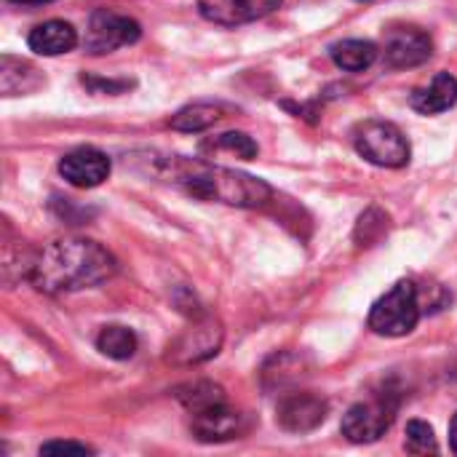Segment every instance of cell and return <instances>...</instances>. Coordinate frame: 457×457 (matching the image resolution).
<instances>
[{
    "instance_id": "13",
    "label": "cell",
    "mask_w": 457,
    "mask_h": 457,
    "mask_svg": "<svg viewBox=\"0 0 457 457\" xmlns=\"http://www.w3.org/2000/svg\"><path fill=\"white\" fill-rule=\"evenodd\" d=\"M29 48L40 56H59V54H67L78 46V32L70 21H62V19H51V21H43L37 24L29 37H27Z\"/></svg>"
},
{
    "instance_id": "1",
    "label": "cell",
    "mask_w": 457,
    "mask_h": 457,
    "mask_svg": "<svg viewBox=\"0 0 457 457\" xmlns=\"http://www.w3.org/2000/svg\"><path fill=\"white\" fill-rule=\"evenodd\" d=\"M147 171L158 179L195 195L204 201H220L228 206L257 209L265 206L273 195L270 185L260 177L233 171L225 166H214L201 158H182V155H147Z\"/></svg>"
},
{
    "instance_id": "6",
    "label": "cell",
    "mask_w": 457,
    "mask_h": 457,
    "mask_svg": "<svg viewBox=\"0 0 457 457\" xmlns=\"http://www.w3.org/2000/svg\"><path fill=\"white\" fill-rule=\"evenodd\" d=\"M139 35H142L139 21L102 8V11H94L91 13V21H88L83 46H86L88 54H110V51H115L120 46L137 43Z\"/></svg>"
},
{
    "instance_id": "21",
    "label": "cell",
    "mask_w": 457,
    "mask_h": 457,
    "mask_svg": "<svg viewBox=\"0 0 457 457\" xmlns=\"http://www.w3.org/2000/svg\"><path fill=\"white\" fill-rule=\"evenodd\" d=\"M407 450L412 455H428V453H439L434 428L423 420H412L407 426Z\"/></svg>"
},
{
    "instance_id": "16",
    "label": "cell",
    "mask_w": 457,
    "mask_h": 457,
    "mask_svg": "<svg viewBox=\"0 0 457 457\" xmlns=\"http://www.w3.org/2000/svg\"><path fill=\"white\" fill-rule=\"evenodd\" d=\"M332 62L340 67V70H348V72H361L367 67L375 64L378 59V46L372 40H340L332 46Z\"/></svg>"
},
{
    "instance_id": "11",
    "label": "cell",
    "mask_w": 457,
    "mask_h": 457,
    "mask_svg": "<svg viewBox=\"0 0 457 457\" xmlns=\"http://www.w3.org/2000/svg\"><path fill=\"white\" fill-rule=\"evenodd\" d=\"M431 37L418 27H396L386 37V62L391 67H418L431 56Z\"/></svg>"
},
{
    "instance_id": "2",
    "label": "cell",
    "mask_w": 457,
    "mask_h": 457,
    "mask_svg": "<svg viewBox=\"0 0 457 457\" xmlns=\"http://www.w3.org/2000/svg\"><path fill=\"white\" fill-rule=\"evenodd\" d=\"M115 257L88 238H56L40 249L29 281L46 295H67L104 284L115 273Z\"/></svg>"
},
{
    "instance_id": "22",
    "label": "cell",
    "mask_w": 457,
    "mask_h": 457,
    "mask_svg": "<svg viewBox=\"0 0 457 457\" xmlns=\"http://www.w3.org/2000/svg\"><path fill=\"white\" fill-rule=\"evenodd\" d=\"M62 453H75V455H91L94 450L78 442H48L40 447V455H62Z\"/></svg>"
},
{
    "instance_id": "18",
    "label": "cell",
    "mask_w": 457,
    "mask_h": 457,
    "mask_svg": "<svg viewBox=\"0 0 457 457\" xmlns=\"http://www.w3.org/2000/svg\"><path fill=\"white\" fill-rule=\"evenodd\" d=\"M96 348L99 353H104L107 359H115V361H126L137 353V335L129 329V327H104L96 337Z\"/></svg>"
},
{
    "instance_id": "4",
    "label": "cell",
    "mask_w": 457,
    "mask_h": 457,
    "mask_svg": "<svg viewBox=\"0 0 457 457\" xmlns=\"http://www.w3.org/2000/svg\"><path fill=\"white\" fill-rule=\"evenodd\" d=\"M353 145L359 155L383 169H402L410 161L407 137L388 120H364L353 131Z\"/></svg>"
},
{
    "instance_id": "19",
    "label": "cell",
    "mask_w": 457,
    "mask_h": 457,
    "mask_svg": "<svg viewBox=\"0 0 457 457\" xmlns=\"http://www.w3.org/2000/svg\"><path fill=\"white\" fill-rule=\"evenodd\" d=\"M206 147H212V150H228V153H233L236 158H244V161H252V158H257V145H254V139L249 137V134H244V131H228V134H220L217 139H212V142H206L204 145V150Z\"/></svg>"
},
{
    "instance_id": "17",
    "label": "cell",
    "mask_w": 457,
    "mask_h": 457,
    "mask_svg": "<svg viewBox=\"0 0 457 457\" xmlns=\"http://www.w3.org/2000/svg\"><path fill=\"white\" fill-rule=\"evenodd\" d=\"M222 118V107L220 104H209V102H195L187 104L182 110H177L169 120V126L174 131H185V134H198L206 131L209 126H214Z\"/></svg>"
},
{
    "instance_id": "5",
    "label": "cell",
    "mask_w": 457,
    "mask_h": 457,
    "mask_svg": "<svg viewBox=\"0 0 457 457\" xmlns=\"http://www.w3.org/2000/svg\"><path fill=\"white\" fill-rule=\"evenodd\" d=\"M394 418H396V407L388 399L359 402L343 415L340 431L353 445H370L378 442L391 428Z\"/></svg>"
},
{
    "instance_id": "15",
    "label": "cell",
    "mask_w": 457,
    "mask_h": 457,
    "mask_svg": "<svg viewBox=\"0 0 457 457\" xmlns=\"http://www.w3.org/2000/svg\"><path fill=\"white\" fill-rule=\"evenodd\" d=\"M43 75L24 59H13V56H3L0 62V88L5 96L13 94H32L43 86Z\"/></svg>"
},
{
    "instance_id": "8",
    "label": "cell",
    "mask_w": 457,
    "mask_h": 457,
    "mask_svg": "<svg viewBox=\"0 0 457 457\" xmlns=\"http://www.w3.org/2000/svg\"><path fill=\"white\" fill-rule=\"evenodd\" d=\"M276 420L284 431H292V434H308L313 428H319L327 415H329V404L327 399L316 396V394H289L287 399L278 402V410H276Z\"/></svg>"
},
{
    "instance_id": "10",
    "label": "cell",
    "mask_w": 457,
    "mask_h": 457,
    "mask_svg": "<svg viewBox=\"0 0 457 457\" xmlns=\"http://www.w3.org/2000/svg\"><path fill=\"white\" fill-rule=\"evenodd\" d=\"M278 5H281V0H198L201 16L214 24H222V27L257 21V19L273 13Z\"/></svg>"
},
{
    "instance_id": "20",
    "label": "cell",
    "mask_w": 457,
    "mask_h": 457,
    "mask_svg": "<svg viewBox=\"0 0 457 457\" xmlns=\"http://www.w3.org/2000/svg\"><path fill=\"white\" fill-rule=\"evenodd\" d=\"M185 391H187V394L179 391L177 396H179V402H182L190 412L204 410V407L217 404V402H225L222 388H220V386H212V383H193V386H187Z\"/></svg>"
},
{
    "instance_id": "14",
    "label": "cell",
    "mask_w": 457,
    "mask_h": 457,
    "mask_svg": "<svg viewBox=\"0 0 457 457\" xmlns=\"http://www.w3.org/2000/svg\"><path fill=\"white\" fill-rule=\"evenodd\" d=\"M410 104L423 115H436L457 104V80L450 72L434 75V80L423 88H415L410 96Z\"/></svg>"
},
{
    "instance_id": "24",
    "label": "cell",
    "mask_w": 457,
    "mask_h": 457,
    "mask_svg": "<svg viewBox=\"0 0 457 457\" xmlns=\"http://www.w3.org/2000/svg\"><path fill=\"white\" fill-rule=\"evenodd\" d=\"M13 3H51V0H13Z\"/></svg>"
},
{
    "instance_id": "12",
    "label": "cell",
    "mask_w": 457,
    "mask_h": 457,
    "mask_svg": "<svg viewBox=\"0 0 457 457\" xmlns=\"http://www.w3.org/2000/svg\"><path fill=\"white\" fill-rule=\"evenodd\" d=\"M220 343H222V329L214 319H204L198 324H193L169 351H171V359L179 361V364H195V361H204L209 356H214L220 351Z\"/></svg>"
},
{
    "instance_id": "9",
    "label": "cell",
    "mask_w": 457,
    "mask_h": 457,
    "mask_svg": "<svg viewBox=\"0 0 457 457\" xmlns=\"http://www.w3.org/2000/svg\"><path fill=\"white\" fill-rule=\"evenodd\" d=\"M110 158L96 147H75L59 161V174L72 187H96L110 177Z\"/></svg>"
},
{
    "instance_id": "3",
    "label": "cell",
    "mask_w": 457,
    "mask_h": 457,
    "mask_svg": "<svg viewBox=\"0 0 457 457\" xmlns=\"http://www.w3.org/2000/svg\"><path fill=\"white\" fill-rule=\"evenodd\" d=\"M420 321V297L412 281L394 284L370 311V329L383 337H404Z\"/></svg>"
},
{
    "instance_id": "7",
    "label": "cell",
    "mask_w": 457,
    "mask_h": 457,
    "mask_svg": "<svg viewBox=\"0 0 457 457\" xmlns=\"http://www.w3.org/2000/svg\"><path fill=\"white\" fill-rule=\"evenodd\" d=\"M190 431L198 442H228L244 434V415L233 407H228V402H217L209 404L204 410L190 412Z\"/></svg>"
},
{
    "instance_id": "23",
    "label": "cell",
    "mask_w": 457,
    "mask_h": 457,
    "mask_svg": "<svg viewBox=\"0 0 457 457\" xmlns=\"http://www.w3.org/2000/svg\"><path fill=\"white\" fill-rule=\"evenodd\" d=\"M450 450L457 455V415L453 418V423H450Z\"/></svg>"
}]
</instances>
